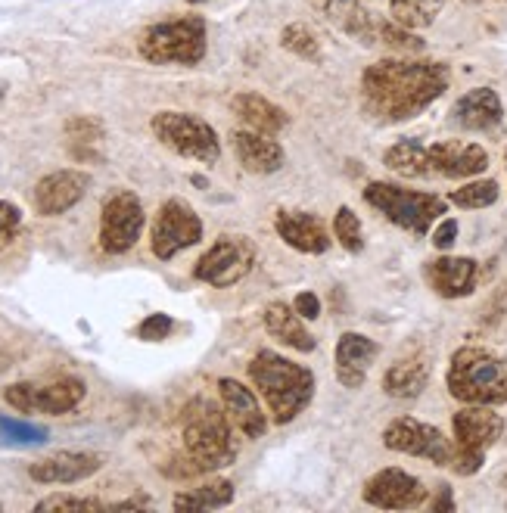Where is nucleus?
<instances>
[{"instance_id": "f257e3e1", "label": "nucleus", "mask_w": 507, "mask_h": 513, "mask_svg": "<svg viewBox=\"0 0 507 513\" xmlns=\"http://www.w3.org/2000/svg\"><path fill=\"white\" fill-rule=\"evenodd\" d=\"M452 81V69L433 60H380L361 75V100L374 119L396 125L433 106Z\"/></svg>"}, {"instance_id": "f03ea898", "label": "nucleus", "mask_w": 507, "mask_h": 513, "mask_svg": "<svg viewBox=\"0 0 507 513\" xmlns=\"http://www.w3.org/2000/svg\"><path fill=\"white\" fill-rule=\"evenodd\" d=\"M249 380L262 392L274 423L296 420L315 398V374L271 349H262L249 361Z\"/></svg>"}, {"instance_id": "7ed1b4c3", "label": "nucleus", "mask_w": 507, "mask_h": 513, "mask_svg": "<svg viewBox=\"0 0 507 513\" xmlns=\"http://www.w3.org/2000/svg\"><path fill=\"white\" fill-rule=\"evenodd\" d=\"M181 436L184 451L193 458V464L203 473L224 470L237 461V439L231 430V417L218 408L212 398H193L181 414Z\"/></svg>"}, {"instance_id": "20e7f679", "label": "nucleus", "mask_w": 507, "mask_h": 513, "mask_svg": "<svg viewBox=\"0 0 507 513\" xmlns=\"http://www.w3.org/2000/svg\"><path fill=\"white\" fill-rule=\"evenodd\" d=\"M445 386L461 405H507V358L483 346H464L452 355Z\"/></svg>"}, {"instance_id": "39448f33", "label": "nucleus", "mask_w": 507, "mask_h": 513, "mask_svg": "<svg viewBox=\"0 0 507 513\" xmlns=\"http://www.w3.org/2000/svg\"><path fill=\"white\" fill-rule=\"evenodd\" d=\"M137 50L153 66H196L206 56V22L200 16L156 22L140 35Z\"/></svg>"}, {"instance_id": "423d86ee", "label": "nucleus", "mask_w": 507, "mask_h": 513, "mask_svg": "<svg viewBox=\"0 0 507 513\" xmlns=\"http://www.w3.org/2000/svg\"><path fill=\"white\" fill-rule=\"evenodd\" d=\"M364 203L374 206L386 221H392L414 237H424L439 221V215L448 212V199H442L436 193L405 190V187L386 184V181H374L364 187Z\"/></svg>"}, {"instance_id": "0eeeda50", "label": "nucleus", "mask_w": 507, "mask_h": 513, "mask_svg": "<svg viewBox=\"0 0 507 513\" xmlns=\"http://www.w3.org/2000/svg\"><path fill=\"white\" fill-rule=\"evenodd\" d=\"M150 128L168 150H175L184 159L212 165L221 156L215 128L200 116H190V112H156Z\"/></svg>"}, {"instance_id": "6e6552de", "label": "nucleus", "mask_w": 507, "mask_h": 513, "mask_svg": "<svg viewBox=\"0 0 507 513\" xmlns=\"http://www.w3.org/2000/svg\"><path fill=\"white\" fill-rule=\"evenodd\" d=\"M252 265H256V246H252V240L243 234H224L203 252V259L193 268V277L209 283L215 290H224L240 283L252 271Z\"/></svg>"}, {"instance_id": "1a4fd4ad", "label": "nucleus", "mask_w": 507, "mask_h": 513, "mask_svg": "<svg viewBox=\"0 0 507 513\" xmlns=\"http://www.w3.org/2000/svg\"><path fill=\"white\" fill-rule=\"evenodd\" d=\"M383 445L389 451L411 454V458H427L436 467H452L455 442L448 439L439 426H430L414 417H396L383 430Z\"/></svg>"}, {"instance_id": "9d476101", "label": "nucleus", "mask_w": 507, "mask_h": 513, "mask_svg": "<svg viewBox=\"0 0 507 513\" xmlns=\"http://www.w3.org/2000/svg\"><path fill=\"white\" fill-rule=\"evenodd\" d=\"M200 240H203V221L184 199H168V203L159 206V215L150 231V246L156 259L162 262L175 259L181 249H190Z\"/></svg>"}, {"instance_id": "9b49d317", "label": "nucleus", "mask_w": 507, "mask_h": 513, "mask_svg": "<svg viewBox=\"0 0 507 513\" xmlns=\"http://www.w3.org/2000/svg\"><path fill=\"white\" fill-rule=\"evenodd\" d=\"M147 215L140 199L131 190H116L106 196L103 212H100V246L109 255H122L128 252L144 231Z\"/></svg>"}, {"instance_id": "f8f14e48", "label": "nucleus", "mask_w": 507, "mask_h": 513, "mask_svg": "<svg viewBox=\"0 0 507 513\" xmlns=\"http://www.w3.org/2000/svg\"><path fill=\"white\" fill-rule=\"evenodd\" d=\"M84 383L78 377H63L50 386H35V383H13L4 389L7 405L22 411V414H50L60 417L72 408L81 405L84 398Z\"/></svg>"}, {"instance_id": "ddd939ff", "label": "nucleus", "mask_w": 507, "mask_h": 513, "mask_svg": "<svg viewBox=\"0 0 507 513\" xmlns=\"http://www.w3.org/2000/svg\"><path fill=\"white\" fill-rule=\"evenodd\" d=\"M361 498L364 504L380 507V510H414V507H424L427 486L399 467H386L364 482Z\"/></svg>"}, {"instance_id": "4468645a", "label": "nucleus", "mask_w": 507, "mask_h": 513, "mask_svg": "<svg viewBox=\"0 0 507 513\" xmlns=\"http://www.w3.org/2000/svg\"><path fill=\"white\" fill-rule=\"evenodd\" d=\"M430 178H476L489 168V153L480 144H461V140H439L427 147Z\"/></svg>"}, {"instance_id": "2eb2a0df", "label": "nucleus", "mask_w": 507, "mask_h": 513, "mask_svg": "<svg viewBox=\"0 0 507 513\" xmlns=\"http://www.w3.org/2000/svg\"><path fill=\"white\" fill-rule=\"evenodd\" d=\"M91 187V175H84L78 168H63V171H53V175L41 178L35 187V209L38 215H63L72 206H78L84 193Z\"/></svg>"}, {"instance_id": "dca6fc26", "label": "nucleus", "mask_w": 507, "mask_h": 513, "mask_svg": "<svg viewBox=\"0 0 507 513\" xmlns=\"http://www.w3.org/2000/svg\"><path fill=\"white\" fill-rule=\"evenodd\" d=\"M103 467L100 454L91 451H56L50 458H41L28 467V476L41 486H69V482H81L94 476Z\"/></svg>"}, {"instance_id": "f3484780", "label": "nucleus", "mask_w": 507, "mask_h": 513, "mask_svg": "<svg viewBox=\"0 0 507 513\" xmlns=\"http://www.w3.org/2000/svg\"><path fill=\"white\" fill-rule=\"evenodd\" d=\"M218 395H221V405H224V411H228L231 423L246 439H262L268 433V417L259 405V398L252 395V389H246L240 380L221 377Z\"/></svg>"}, {"instance_id": "a211bd4d", "label": "nucleus", "mask_w": 507, "mask_h": 513, "mask_svg": "<svg viewBox=\"0 0 507 513\" xmlns=\"http://www.w3.org/2000/svg\"><path fill=\"white\" fill-rule=\"evenodd\" d=\"M452 430H455V442L461 448L489 451L504 433V420H501V414L492 411V405H464L452 417Z\"/></svg>"}, {"instance_id": "6ab92c4d", "label": "nucleus", "mask_w": 507, "mask_h": 513, "mask_svg": "<svg viewBox=\"0 0 507 513\" xmlns=\"http://www.w3.org/2000/svg\"><path fill=\"white\" fill-rule=\"evenodd\" d=\"M231 147L237 162L249 171V175H274V171L284 168L287 156L284 147L277 144L271 134L262 131H234L231 134Z\"/></svg>"}, {"instance_id": "aec40b11", "label": "nucleus", "mask_w": 507, "mask_h": 513, "mask_svg": "<svg viewBox=\"0 0 507 513\" xmlns=\"http://www.w3.org/2000/svg\"><path fill=\"white\" fill-rule=\"evenodd\" d=\"M380 355V346L364 333H343L336 339V380H340L346 389H358L368 377V370L374 364V358Z\"/></svg>"}, {"instance_id": "412c9836", "label": "nucleus", "mask_w": 507, "mask_h": 513, "mask_svg": "<svg viewBox=\"0 0 507 513\" xmlns=\"http://www.w3.org/2000/svg\"><path fill=\"white\" fill-rule=\"evenodd\" d=\"M504 119V106L501 97L492 88H473L448 112V122L461 131H492Z\"/></svg>"}, {"instance_id": "4be33fe9", "label": "nucleus", "mask_w": 507, "mask_h": 513, "mask_svg": "<svg viewBox=\"0 0 507 513\" xmlns=\"http://www.w3.org/2000/svg\"><path fill=\"white\" fill-rule=\"evenodd\" d=\"M274 231L287 246H293L296 252H305V255H321L333 243L324 221L312 212H287V209L277 212Z\"/></svg>"}, {"instance_id": "5701e85b", "label": "nucleus", "mask_w": 507, "mask_h": 513, "mask_svg": "<svg viewBox=\"0 0 507 513\" xmlns=\"http://www.w3.org/2000/svg\"><path fill=\"white\" fill-rule=\"evenodd\" d=\"M424 277L442 299H464L476 287V262L461 255H439L424 265Z\"/></svg>"}, {"instance_id": "b1692460", "label": "nucleus", "mask_w": 507, "mask_h": 513, "mask_svg": "<svg viewBox=\"0 0 507 513\" xmlns=\"http://www.w3.org/2000/svg\"><path fill=\"white\" fill-rule=\"evenodd\" d=\"M312 7L340 25L358 44H377V22L361 0H312Z\"/></svg>"}, {"instance_id": "393cba45", "label": "nucleus", "mask_w": 507, "mask_h": 513, "mask_svg": "<svg viewBox=\"0 0 507 513\" xmlns=\"http://www.w3.org/2000/svg\"><path fill=\"white\" fill-rule=\"evenodd\" d=\"M231 112L249 125L252 131H262V134H280L290 125V116L277 103L265 100L262 94H234L231 97Z\"/></svg>"}, {"instance_id": "a878e982", "label": "nucleus", "mask_w": 507, "mask_h": 513, "mask_svg": "<svg viewBox=\"0 0 507 513\" xmlns=\"http://www.w3.org/2000/svg\"><path fill=\"white\" fill-rule=\"evenodd\" d=\"M265 330L277 339V342H284V346L296 349V352H315L318 346V339L305 330L302 318L296 315V308L284 305V302H271L265 308Z\"/></svg>"}, {"instance_id": "bb28decb", "label": "nucleus", "mask_w": 507, "mask_h": 513, "mask_svg": "<svg viewBox=\"0 0 507 513\" xmlns=\"http://www.w3.org/2000/svg\"><path fill=\"white\" fill-rule=\"evenodd\" d=\"M430 383V361L424 355L399 358L383 374V392L392 398H417Z\"/></svg>"}, {"instance_id": "cd10ccee", "label": "nucleus", "mask_w": 507, "mask_h": 513, "mask_svg": "<svg viewBox=\"0 0 507 513\" xmlns=\"http://www.w3.org/2000/svg\"><path fill=\"white\" fill-rule=\"evenodd\" d=\"M383 165L396 171L402 178H430V162H427V147L414 137H405L399 144H392L383 153Z\"/></svg>"}, {"instance_id": "c85d7f7f", "label": "nucleus", "mask_w": 507, "mask_h": 513, "mask_svg": "<svg viewBox=\"0 0 507 513\" xmlns=\"http://www.w3.org/2000/svg\"><path fill=\"white\" fill-rule=\"evenodd\" d=\"M231 501H234V482L212 479V482H203L200 489L181 492L175 498V510H215V507H228Z\"/></svg>"}, {"instance_id": "c756f323", "label": "nucleus", "mask_w": 507, "mask_h": 513, "mask_svg": "<svg viewBox=\"0 0 507 513\" xmlns=\"http://www.w3.org/2000/svg\"><path fill=\"white\" fill-rule=\"evenodd\" d=\"M442 7H445V0H389L392 22L411 28V32H417V28H430Z\"/></svg>"}, {"instance_id": "7c9ffc66", "label": "nucleus", "mask_w": 507, "mask_h": 513, "mask_svg": "<svg viewBox=\"0 0 507 513\" xmlns=\"http://www.w3.org/2000/svg\"><path fill=\"white\" fill-rule=\"evenodd\" d=\"M66 137L72 144V153L78 159H88L91 147L103 140V125L97 119H91V116H75V119L66 122Z\"/></svg>"}, {"instance_id": "2f4dec72", "label": "nucleus", "mask_w": 507, "mask_h": 513, "mask_svg": "<svg viewBox=\"0 0 507 513\" xmlns=\"http://www.w3.org/2000/svg\"><path fill=\"white\" fill-rule=\"evenodd\" d=\"M280 44H284L290 53L302 56V60H312V63H321V44H318V35L312 32L308 25H287L284 35H280Z\"/></svg>"}, {"instance_id": "473e14b6", "label": "nucleus", "mask_w": 507, "mask_h": 513, "mask_svg": "<svg viewBox=\"0 0 507 513\" xmlns=\"http://www.w3.org/2000/svg\"><path fill=\"white\" fill-rule=\"evenodd\" d=\"M498 199V181H470L458 190H452L448 203H455L461 209H486Z\"/></svg>"}, {"instance_id": "72a5a7b5", "label": "nucleus", "mask_w": 507, "mask_h": 513, "mask_svg": "<svg viewBox=\"0 0 507 513\" xmlns=\"http://www.w3.org/2000/svg\"><path fill=\"white\" fill-rule=\"evenodd\" d=\"M0 439L10 442V445H44L50 439V430H44V426H35V423H25V420H16V417H7V414H0Z\"/></svg>"}, {"instance_id": "f704fd0d", "label": "nucleus", "mask_w": 507, "mask_h": 513, "mask_svg": "<svg viewBox=\"0 0 507 513\" xmlns=\"http://www.w3.org/2000/svg\"><path fill=\"white\" fill-rule=\"evenodd\" d=\"M333 234L340 240V246L352 255H358L364 249V234H361V221L358 215L349 209V206H340L336 209V218H333Z\"/></svg>"}, {"instance_id": "c9c22d12", "label": "nucleus", "mask_w": 507, "mask_h": 513, "mask_svg": "<svg viewBox=\"0 0 507 513\" xmlns=\"http://www.w3.org/2000/svg\"><path fill=\"white\" fill-rule=\"evenodd\" d=\"M377 38L389 50H399V53H420V50H424V41H420L411 32V28H405L399 22H383V25H377Z\"/></svg>"}, {"instance_id": "e433bc0d", "label": "nucleus", "mask_w": 507, "mask_h": 513, "mask_svg": "<svg viewBox=\"0 0 507 513\" xmlns=\"http://www.w3.org/2000/svg\"><path fill=\"white\" fill-rule=\"evenodd\" d=\"M35 510H109V504L97 498H72V495H53L35 504Z\"/></svg>"}, {"instance_id": "4c0bfd02", "label": "nucleus", "mask_w": 507, "mask_h": 513, "mask_svg": "<svg viewBox=\"0 0 507 513\" xmlns=\"http://www.w3.org/2000/svg\"><path fill=\"white\" fill-rule=\"evenodd\" d=\"M19 224H22V212H19V206L7 203V199H0V249H7V246L16 240Z\"/></svg>"}, {"instance_id": "58836bf2", "label": "nucleus", "mask_w": 507, "mask_h": 513, "mask_svg": "<svg viewBox=\"0 0 507 513\" xmlns=\"http://www.w3.org/2000/svg\"><path fill=\"white\" fill-rule=\"evenodd\" d=\"M175 330V321H172V315H162V311H156V315H150V318H144L140 321V327H137V336L144 339V342H159V339H165L168 333Z\"/></svg>"}, {"instance_id": "ea45409f", "label": "nucleus", "mask_w": 507, "mask_h": 513, "mask_svg": "<svg viewBox=\"0 0 507 513\" xmlns=\"http://www.w3.org/2000/svg\"><path fill=\"white\" fill-rule=\"evenodd\" d=\"M483 461H486V451H473V448H461L458 442H455V458H452V473H458V476H473L476 470L483 467Z\"/></svg>"}, {"instance_id": "a19ab883", "label": "nucleus", "mask_w": 507, "mask_h": 513, "mask_svg": "<svg viewBox=\"0 0 507 513\" xmlns=\"http://www.w3.org/2000/svg\"><path fill=\"white\" fill-rule=\"evenodd\" d=\"M455 240H458V221H455V218L439 221V227L433 231V246H436L439 252H448V249L455 246Z\"/></svg>"}, {"instance_id": "79ce46f5", "label": "nucleus", "mask_w": 507, "mask_h": 513, "mask_svg": "<svg viewBox=\"0 0 507 513\" xmlns=\"http://www.w3.org/2000/svg\"><path fill=\"white\" fill-rule=\"evenodd\" d=\"M293 308H296V315H299L302 321H315V318L321 315V299H318L315 293H299V296L293 299Z\"/></svg>"}, {"instance_id": "37998d69", "label": "nucleus", "mask_w": 507, "mask_h": 513, "mask_svg": "<svg viewBox=\"0 0 507 513\" xmlns=\"http://www.w3.org/2000/svg\"><path fill=\"white\" fill-rule=\"evenodd\" d=\"M433 510H436V513H442V510H455L452 489H448V486H442V489H439V495H436V501H433Z\"/></svg>"}, {"instance_id": "c03bdc74", "label": "nucleus", "mask_w": 507, "mask_h": 513, "mask_svg": "<svg viewBox=\"0 0 507 513\" xmlns=\"http://www.w3.org/2000/svg\"><path fill=\"white\" fill-rule=\"evenodd\" d=\"M7 364H10V361H7V355H0V374H4V370H7Z\"/></svg>"}, {"instance_id": "a18cd8bd", "label": "nucleus", "mask_w": 507, "mask_h": 513, "mask_svg": "<svg viewBox=\"0 0 507 513\" xmlns=\"http://www.w3.org/2000/svg\"><path fill=\"white\" fill-rule=\"evenodd\" d=\"M187 4H203V0H187Z\"/></svg>"}, {"instance_id": "49530a36", "label": "nucleus", "mask_w": 507, "mask_h": 513, "mask_svg": "<svg viewBox=\"0 0 507 513\" xmlns=\"http://www.w3.org/2000/svg\"><path fill=\"white\" fill-rule=\"evenodd\" d=\"M467 4H480V0H467Z\"/></svg>"}, {"instance_id": "de8ad7c7", "label": "nucleus", "mask_w": 507, "mask_h": 513, "mask_svg": "<svg viewBox=\"0 0 507 513\" xmlns=\"http://www.w3.org/2000/svg\"><path fill=\"white\" fill-rule=\"evenodd\" d=\"M0 510H4V507H0Z\"/></svg>"}]
</instances>
